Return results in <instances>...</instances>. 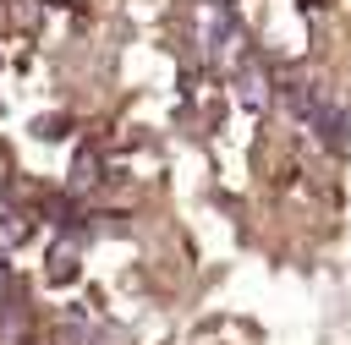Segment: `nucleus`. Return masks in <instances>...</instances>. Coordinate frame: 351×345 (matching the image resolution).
I'll return each mask as SVG.
<instances>
[{
    "label": "nucleus",
    "instance_id": "nucleus-1",
    "mask_svg": "<svg viewBox=\"0 0 351 345\" xmlns=\"http://www.w3.org/2000/svg\"><path fill=\"white\" fill-rule=\"evenodd\" d=\"M93 170H99V164H93V153H82V159H77V175H71V186H93Z\"/></svg>",
    "mask_w": 351,
    "mask_h": 345
},
{
    "label": "nucleus",
    "instance_id": "nucleus-2",
    "mask_svg": "<svg viewBox=\"0 0 351 345\" xmlns=\"http://www.w3.org/2000/svg\"><path fill=\"white\" fill-rule=\"evenodd\" d=\"M27 235V219H5L0 225V246H11V241H22Z\"/></svg>",
    "mask_w": 351,
    "mask_h": 345
},
{
    "label": "nucleus",
    "instance_id": "nucleus-3",
    "mask_svg": "<svg viewBox=\"0 0 351 345\" xmlns=\"http://www.w3.org/2000/svg\"><path fill=\"white\" fill-rule=\"evenodd\" d=\"M0 290H5V268H0Z\"/></svg>",
    "mask_w": 351,
    "mask_h": 345
}]
</instances>
